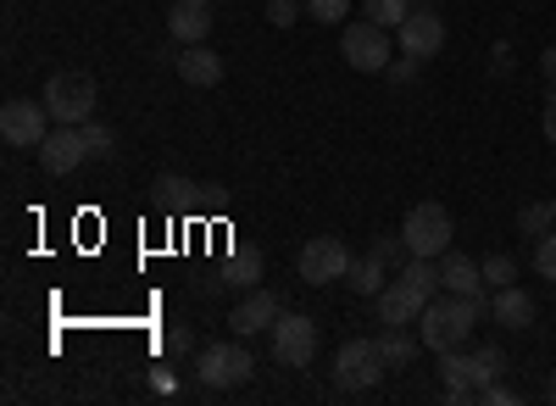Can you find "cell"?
<instances>
[{"instance_id": "obj_24", "label": "cell", "mask_w": 556, "mask_h": 406, "mask_svg": "<svg viewBox=\"0 0 556 406\" xmlns=\"http://www.w3.org/2000/svg\"><path fill=\"white\" fill-rule=\"evenodd\" d=\"M412 7H417V0H362V12L374 23H384V28H401L412 17Z\"/></svg>"}, {"instance_id": "obj_2", "label": "cell", "mask_w": 556, "mask_h": 406, "mask_svg": "<svg viewBox=\"0 0 556 406\" xmlns=\"http://www.w3.org/2000/svg\"><path fill=\"white\" fill-rule=\"evenodd\" d=\"M384 373H390V363H384V345H379V340H345L340 356H334V384H340V395L379 390Z\"/></svg>"}, {"instance_id": "obj_21", "label": "cell", "mask_w": 556, "mask_h": 406, "mask_svg": "<svg viewBox=\"0 0 556 406\" xmlns=\"http://www.w3.org/2000/svg\"><path fill=\"white\" fill-rule=\"evenodd\" d=\"M384 274H390V267H384L374 251H367V256H356V267H351V290L379 301V290H384Z\"/></svg>"}, {"instance_id": "obj_35", "label": "cell", "mask_w": 556, "mask_h": 406, "mask_svg": "<svg viewBox=\"0 0 556 406\" xmlns=\"http://www.w3.org/2000/svg\"><path fill=\"white\" fill-rule=\"evenodd\" d=\"M540 73H545V84L556 89V45H545V51H540Z\"/></svg>"}, {"instance_id": "obj_29", "label": "cell", "mask_w": 556, "mask_h": 406, "mask_svg": "<svg viewBox=\"0 0 556 406\" xmlns=\"http://www.w3.org/2000/svg\"><path fill=\"white\" fill-rule=\"evenodd\" d=\"M267 23H273V28L301 23V0H267Z\"/></svg>"}, {"instance_id": "obj_12", "label": "cell", "mask_w": 556, "mask_h": 406, "mask_svg": "<svg viewBox=\"0 0 556 406\" xmlns=\"http://www.w3.org/2000/svg\"><path fill=\"white\" fill-rule=\"evenodd\" d=\"M440 379H445V401L456 406V401H473L484 384H490V373L479 368V356L473 351H440Z\"/></svg>"}, {"instance_id": "obj_18", "label": "cell", "mask_w": 556, "mask_h": 406, "mask_svg": "<svg viewBox=\"0 0 556 406\" xmlns=\"http://www.w3.org/2000/svg\"><path fill=\"white\" fill-rule=\"evenodd\" d=\"M173 73H178L184 84H195V89L223 84V62H217V51H206V45H184V51L173 56Z\"/></svg>"}, {"instance_id": "obj_22", "label": "cell", "mask_w": 556, "mask_h": 406, "mask_svg": "<svg viewBox=\"0 0 556 406\" xmlns=\"http://www.w3.org/2000/svg\"><path fill=\"white\" fill-rule=\"evenodd\" d=\"M379 345H384V363H390L395 373L412 368V363H417V351H424V340H412V334H401V329H384Z\"/></svg>"}, {"instance_id": "obj_13", "label": "cell", "mask_w": 556, "mask_h": 406, "mask_svg": "<svg viewBox=\"0 0 556 406\" xmlns=\"http://www.w3.org/2000/svg\"><path fill=\"white\" fill-rule=\"evenodd\" d=\"M429 301H434L429 290H417L412 279L395 274V284L379 290V318H384V329H406V323L424 318V306H429Z\"/></svg>"}, {"instance_id": "obj_38", "label": "cell", "mask_w": 556, "mask_h": 406, "mask_svg": "<svg viewBox=\"0 0 556 406\" xmlns=\"http://www.w3.org/2000/svg\"><path fill=\"white\" fill-rule=\"evenodd\" d=\"M151 390H173V368H151Z\"/></svg>"}, {"instance_id": "obj_26", "label": "cell", "mask_w": 556, "mask_h": 406, "mask_svg": "<svg viewBox=\"0 0 556 406\" xmlns=\"http://www.w3.org/2000/svg\"><path fill=\"white\" fill-rule=\"evenodd\" d=\"M306 17H312V23H340V28H345L351 0H306Z\"/></svg>"}, {"instance_id": "obj_15", "label": "cell", "mask_w": 556, "mask_h": 406, "mask_svg": "<svg viewBox=\"0 0 556 406\" xmlns=\"http://www.w3.org/2000/svg\"><path fill=\"white\" fill-rule=\"evenodd\" d=\"M167 34L178 45H206L212 39V0H173L167 7Z\"/></svg>"}, {"instance_id": "obj_5", "label": "cell", "mask_w": 556, "mask_h": 406, "mask_svg": "<svg viewBox=\"0 0 556 406\" xmlns=\"http://www.w3.org/2000/svg\"><path fill=\"white\" fill-rule=\"evenodd\" d=\"M195 373H201L206 390H235V384L256 379V356H251L245 340H217L195 356Z\"/></svg>"}, {"instance_id": "obj_39", "label": "cell", "mask_w": 556, "mask_h": 406, "mask_svg": "<svg viewBox=\"0 0 556 406\" xmlns=\"http://www.w3.org/2000/svg\"><path fill=\"white\" fill-rule=\"evenodd\" d=\"M551 401H556V379H551Z\"/></svg>"}, {"instance_id": "obj_40", "label": "cell", "mask_w": 556, "mask_h": 406, "mask_svg": "<svg viewBox=\"0 0 556 406\" xmlns=\"http://www.w3.org/2000/svg\"><path fill=\"white\" fill-rule=\"evenodd\" d=\"M417 7H434V0H417Z\"/></svg>"}, {"instance_id": "obj_36", "label": "cell", "mask_w": 556, "mask_h": 406, "mask_svg": "<svg viewBox=\"0 0 556 406\" xmlns=\"http://www.w3.org/2000/svg\"><path fill=\"white\" fill-rule=\"evenodd\" d=\"M201 201H206L212 212H223V206H228V190H223V185H206V190H201Z\"/></svg>"}, {"instance_id": "obj_33", "label": "cell", "mask_w": 556, "mask_h": 406, "mask_svg": "<svg viewBox=\"0 0 556 406\" xmlns=\"http://www.w3.org/2000/svg\"><path fill=\"white\" fill-rule=\"evenodd\" d=\"M540 128H545V140L556 145V89L545 96V106H540Z\"/></svg>"}, {"instance_id": "obj_14", "label": "cell", "mask_w": 556, "mask_h": 406, "mask_svg": "<svg viewBox=\"0 0 556 406\" xmlns=\"http://www.w3.org/2000/svg\"><path fill=\"white\" fill-rule=\"evenodd\" d=\"M278 312H285V306H278V295L273 290H251L235 312H228V329H235L240 340H251V334H273V323H278Z\"/></svg>"}, {"instance_id": "obj_31", "label": "cell", "mask_w": 556, "mask_h": 406, "mask_svg": "<svg viewBox=\"0 0 556 406\" xmlns=\"http://www.w3.org/2000/svg\"><path fill=\"white\" fill-rule=\"evenodd\" d=\"M417 67H424V62H417V56H406V51H401V56H395V62H390L384 73H390V84H412V78H417Z\"/></svg>"}, {"instance_id": "obj_16", "label": "cell", "mask_w": 556, "mask_h": 406, "mask_svg": "<svg viewBox=\"0 0 556 406\" xmlns=\"http://www.w3.org/2000/svg\"><path fill=\"white\" fill-rule=\"evenodd\" d=\"M490 318H495L506 334H523V329H534V295H529V290H518V284L495 290V301H490Z\"/></svg>"}, {"instance_id": "obj_7", "label": "cell", "mask_w": 556, "mask_h": 406, "mask_svg": "<svg viewBox=\"0 0 556 406\" xmlns=\"http://www.w3.org/2000/svg\"><path fill=\"white\" fill-rule=\"evenodd\" d=\"M340 56H345V67H356V73H384L395 56H390V28L384 23H345V34H340Z\"/></svg>"}, {"instance_id": "obj_19", "label": "cell", "mask_w": 556, "mask_h": 406, "mask_svg": "<svg viewBox=\"0 0 556 406\" xmlns=\"http://www.w3.org/2000/svg\"><path fill=\"white\" fill-rule=\"evenodd\" d=\"M262 274H267V256H262L256 245H235V251L223 256V267H217V279L235 284V290H256Z\"/></svg>"}, {"instance_id": "obj_9", "label": "cell", "mask_w": 556, "mask_h": 406, "mask_svg": "<svg viewBox=\"0 0 556 406\" xmlns=\"http://www.w3.org/2000/svg\"><path fill=\"white\" fill-rule=\"evenodd\" d=\"M273 356L285 368H306L312 356H317V323L301 318V312H278V323H273Z\"/></svg>"}, {"instance_id": "obj_17", "label": "cell", "mask_w": 556, "mask_h": 406, "mask_svg": "<svg viewBox=\"0 0 556 406\" xmlns=\"http://www.w3.org/2000/svg\"><path fill=\"white\" fill-rule=\"evenodd\" d=\"M440 290L484 301V295H479V290H484V267H479L473 256H462V251H445V256H440Z\"/></svg>"}, {"instance_id": "obj_28", "label": "cell", "mask_w": 556, "mask_h": 406, "mask_svg": "<svg viewBox=\"0 0 556 406\" xmlns=\"http://www.w3.org/2000/svg\"><path fill=\"white\" fill-rule=\"evenodd\" d=\"M84 140H89V156H112V145H117V140H112V128H106L101 117H89V123H84Z\"/></svg>"}, {"instance_id": "obj_34", "label": "cell", "mask_w": 556, "mask_h": 406, "mask_svg": "<svg viewBox=\"0 0 556 406\" xmlns=\"http://www.w3.org/2000/svg\"><path fill=\"white\" fill-rule=\"evenodd\" d=\"M167 351H173V356L195 351V334H190V329H173V334H167Z\"/></svg>"}, {"instance_id": "obj_27", "label": "cell", "mask_w": 556, "mask_h": 406, "mask_svg": "<svg viewBox=\"0 0 556 406\" xmlns=\"http://www.w3.org/2000/svg\"><path fill=\"white\" fill-rule=\"evenodd\" d=\"M534 274H540L545 284H556V229H551L545 240H534Z\"/></svg>"}, {"instance_id": "obj_11", "label": "cell", "mask_w": 556, "mask_h": 406, "mask_svg": "<svg viewBox=\"0 0 556 406\" xmlns=\"http://www.w3.org/2000/svg\"><path fill=\"white\" fill-rule=\"evenodd\" d=\"M395 39H401V51H406V56L434 62V56L445 51V23H440L434 7H412V17L395 28Z\"/></svg>"}, {"instance_id": "obj_3", "label": "cell", "mask_w": 556, "mask_h": 406, "mask_svg": "<svg viewBox=\"0 0 556 406\" xmlns=\"http://www.w3.org/2000/svg\"><path fill=\"white\" fill-rule=\"evenodd\" d=\"M96 78H89L84 67H62L51 84H45V112H51L56 123H89L96 117Z\"/></svg>"}, {"instance_id": "obj_37", "label": "cell", "mask_w": 556, "mask_h": 406, "mask_svg": "<svg viewBox=\"0 0 556 406\" xmlns=\"http://www.w3.org/2000/svg\"><path fill=\"white\" fill-rule=\"evenodd\" d=\"M490 62H495V73H513V45H495Z\"/></svg>"}, {"instance_id": "obj_8", "label": "cell", "mask_w": 556, "mask_h": 406, "mask_svg": "<svg viewBox=\"0 0 556 406\" xmlns=\"http://www.w3.org/2000/svg\"><path fill=\"white\" fill-rule=\"evenodd\" d=\"M51 112H45V101L34 106V101H7L0 106V140L7 145H17V151H39L45 145V134H51Z\"/></svg>"}, {"instance_id": "obj_6", "label": "cell", "mask_w": 556, "mask_h": 406, "mask_svg": "<svg viewBox=\"0 0 556 406\" xmlns=\"http://www.w3.org/2000/svg\"><path fill=\"white\" fill-rule=\"evenodd\" d=\"M295 267H301V279H306L312 290H323V284H340V279H351L356 256L345 251V240H334V234H317V240H306V245L295 251Z\"/></svg>"}, {"instance_id": "obj_25", "label": "cell", "mask_w": 556, "mask_h": 406, "mask_svg": "<svg viewBox=\"0 0 556 406\" xmlns=\"http://www.w3.org/2000/svg\"><path fill=\"white\" fill-rule=\"evenodd\" d=\"M479 267H484V284H490V290H506V284H518V262H513V256H506V251H495V256H484Z\"/></svg>"}, {"instance_id": "obj_23", "label": "cell", "mask_w": 556, "mask_h": 406, "mask_svg": "<svg viewBox=\"0 0 556 406\" xmlns=\"http://www.w3.org/2000/svg\"><path fill=\"white\" fill-rule=\"evenodd\" d=\"M518 229H523V240H545V234L556 229V206H551V201L523 206V212H518Z\"/></svg>"}, {"instance_id": "obj_4", "label": "cell", "mask_w": 556, "mask_h": 406, "mask_svg": "<svg viewBox=\"0 0 556 406\" xmlns=\"http://www.w3.org/2000/svg\"><path fill=\"white\" fill-rule=\"evenodd\" d=\"M401 240H406L412 256H445L451 240H456V223H451V212L440 201H417L406 212V223H401Z\"/></svg>"}, {"instance_id": "obj_20", "label": "cell", "mask_w": 556, "mask_h": 406, "mask_svg": "<svg viewBox=\"0 0 556 406\" xmlns=\"http://www.w3.org/2000/svg\"><path fill=\"white\" fill-rule=\"evenodd\" d=\"M151 195H156L167 212H190V206L201 201V185H195V178H184V173H162Z\"/></svg>"}, {"instance_id": "obj_32", "label": "cell", "mask_w": 556, "mask_h": 406, "mask_svg": "<svg viewBox=\"0 0 556 406\" xmlns=\"http://www.w3.org/2000/svg\"><path fill=\"white\" fill-rule=\"evenodd\" d=\"M479 401H484V406H513V401H518V390H506V384H495V379H490V384L479 390Z\"/></svg>"}, {"instance_id": "obj_30", "label": "cell", "mask_w": 556, "mask_h": 406, "mask_svg": "<svg viewBox=\"0 0 556 406\" xmlns=\"http://www.w3.org/2000/svg\"><path fill=\"white\" fill-rule=\"evenodd\" d=\"M473 356H479V368H484L490 379H501V373H506V351H501V345H479Z\"/></svg>"}, {"instance_id": "obj_10", "label": "cell", "mask_w": 556, "mask_h": 406, "mask_svg": "<svg viewBox=\"0 0 556 406\" xmlns=\"http://www.w3.org/2000/svg\"><path fill=\"white\" fill-rule=\"evenodd\" d=\"M78 162H89L84 123H56L51 134H45V145H39V167L51 178H67V173H78Z\"/></svg>"}, {"instance_id": "obj_1", "label": "cell", "mask_w": 556, "mask_h": 406, "mask_svg": "<svg viewBox=\"0 0 556 406\" xmlns=\"http://www.w3.org/2000/svg\"><path fill=\"white\" fill-rule=\"evenodd\" d=\"M490 312V301H473V295H434L417 318V340L424 351H456L468 345V334L479 329V318Z\"/></svg>"}, {"instance_id": "obj_41", "label": "cell", "mask_w": 556, "mask_h": 406, "mask_svg": "<svg viewBox=\"0 0 556 406\" xmlns=\"http://www.w3.org/2000/svg\"><path fill=\"white\" fill-rule=\"evenodd\" d=\"M551 206H556V201H551Z\"/></svg>"}]
</instances>
